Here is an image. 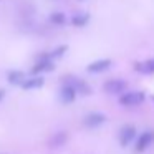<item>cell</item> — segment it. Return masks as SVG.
<instances>
[{
	"mask_svg": "<svg viewBox=\"0 0 154 154\" xmlns=\"http://www.w3.org/2000/svg\"><path fill=\"white\" fill-rule=\"evenodd\" d=\"M55 70V60L50 58V53H42L37 57V61L32 66V75H43Z\"/></svg>",
	"mask_w": 154,
	"mask_h": 154,
	"instance_id": "1",
	"label": "cell"
},
{
	"mask_svg": "<svg viewBox=\"0 0 154 154\" xmlns=\"http://www.w3.org/2000/svg\"><path fill=\"white\" fill-rule=\"evenodd\" d=\"M144 100H146L144 91H124L123 94H119V104L128 108L139 106Z\"/></svg>",
	"mask_w": 154,
	"mask_h": 154,
	"instance_id": "2",
	"label": "cell"
},
{
	"mask_svg": "<svg viewBox=\"0 0 154 154\" xmlns=\"http://www.w3.org/2000/svg\"><path fill=\"white\" fill-rule=\"evenodd\" d=\"M103 90L108 94H123L128 90V83L121 78H111L103 85Z\"/></svg>",
	"mask_w": 154,
	"mask_h": 154,
	"instance_id": "3",
	"label": "cell"
},
{
	"mask_svg": "<svg viewBox=\"0 0 154 154\" xmlns=\"http://www.w3.org/2000/svg\"><path fill=\"white\" fill-rule=\"evenodd\" d=\"M63 81H65V83H70L71 86H73L75 90H76V93H78V94L88 96V94L93 93V90H91L90 85H88L85 80L78 78V76H65V78H63Z\"/></svg>",
	"mask_w": 154,
	"mask_h": 154,
	"instance_id": "4",
	"label": "cell"
},
{
	"mask_svg": "<svg viewBox=\"0 0 154 154\" xmlns=\"http://www.w3.org/2000/svg\"><path fill=\"white\" fill-rule=\"evenodd\" d=\"M136 128L133 126V124H124V126H121L119 129V136H118V139H119V144L123 147L129 146L131 143H133L134 139H136Z\"/></svg>",
	"mask_w": 154,
	"mask_h": 154,
	"instance_id": "5",
	"label": "cell"
},
{
	"mask_svg": "<svg viewBox=\"0 0 154 154\" xmlns=\"http://www.w3.org/2000/svg\"><path fill=\"white\" fill-rule=\"evenodd\" d=\"M152 141H154V131H144V133H141L139 137L136 139L134 151H136V152H144V151L152 144Z\"/></svg>",
	"mask_w": 154,
	"mask_h": 154,
	"instance_id": "6",
	"label": "cell"
},
{
	"mask_svg": "<svg viewBox=\"0 0 154 154\" xmlns=\"http://www.w3.org/2000/svg\"><path fill=\"white\" fill-rule=\"evenodd\" d=\"M76 96H78L76 90H75L70 83H65V81H63L61 90H60V101H61V103H63V104H70V103H73V101L76 100Z\"/></svg>",
	"mask_w": 154,
	"mask_h": 154,
	"instance_id": "7",
	"label": "cell"
},
{
	"mask_svg": "<svg viewBox=\"0 0 154 154\" xmlns=\"http://www.w3.org/2000/svg\"><path fill=\"white\" fill-rule=\"evenodd\" d=\"M106 123V116H104L103 113H90L85 116L83 119V124L86 128H90V129H94V128H100L101 124Z\"/></svg>",
	"mask_w": 154,
	"mask_h": 154,
	"instance_id": "8",
	"label": "cell"
},
{
	"mask_svg": "<svg viewBox=\"0 0 154 154\" xmlns=\"http://www.w3.org/2000/svg\"><path fill=\"white\" fill-rule=\"evenodd\" d=\"M111 65H113V61H111L109 58H101V60L91 61L86 66V71L88 73H103V71L109 70Z\"/></svg>",
	"mask_w": 154,
	"mask_h": 154,
	"instance_id": "9",
	"label": "cell"
},
{
	"mask_svg": "<svg viewBox=\"0 0 154 154\" xmlns=\"http://www.w3.org/2000/svg\"><path fill=\"white\" fill-rule=\"evenodd\" d=\"M45 85V78L42 76V75H33L32 78H27V80L22 83L20 88H23V90H38V88H42Z\"/></svg>",
	"mask_w": 154,
	"mask_h": 154,
	"instance_id": "10",
	"label": "cell"
},
{
	"mask_svg": "<svg viewBox=\"0 0 154 154\" xmlns=\"http://www.w3.org/2000/svg\"><path fill=\"white\" fill-rule=\"evenodd\" d=\"M27 80V75L22 70H10L7 75V81L12 86H22V83Z\"/></svg>",
	"mask_w": 154,
	"mask_h": 154,
	"instance_id": "11",
	"label": "cell"
},
{
	"mask_svg": "<svg viewBox=\"0 0 154 154\" xmlns=\"http://www.w3.org/2000/svg\"><path fill=\"white\" fill-rule=\"evenodd\" d=\"M88 22H90V14H86V12H78V14H75L71 17V25L76 28L86 27Z\"/></svg>",
	"mask_w": 154,
	"mask_h": 154,
	"instance_id": "12",
	"label": "cell"
},
{
	"mask_svg": "<svg viewBox=\"0 0 154 154\" xmlns=\"http://www.w3.org/2000/svg\"><path fill=\"white\" fill-rule=\"evenodd\" d=\"M134 70H136L137 73H144V75L154 73V60H147V61H141V63H134Z\"/></svg>",
	"mask_w": 154,
	"mask_h": 154,
	"instance_id": "13",
	"label": "cell"
},
{
	"mask_svg": "<svg viewBox=\"0 0 154 154\" xmlns=\"http://www.w3.org/2000/svg\"><path fill=\"white\" fill-rule=\"evenodd\" d=\"M66 141H68V134L65 133V131H58V133H55L53 136H51L50 147H61Z\"/></svg>",
	"mask_w": 154,
	"mask_h": 154,
	"instance_id": "14",
	"label": "cell"
},
{
	"mask_svg": "<svg viewBox=\"0 0 154 154\" xmlns=\"http://www.w3.org/2000/svg\"><path fill=\"white\" fill-rule=\"evenodd\" d=\"M50 22L53 25L61 27V25L66 23V15H65L63 12H51V14H50Z\"/></svg>",
	"mask_w": 154,
	"mask_h": 154,
	"instance_id": "15",
	"label": "cell"
},
{
	"mask_svg": "<svg viewBox=\"0 0 154 154\" xmlns=\"http://www.w3.org/2000/svg\"><path fill=\"white\" fill-rule=\"evenodd\" d=\"M68 51V45H60V47H57L53 51H50V58L51 60H57V58H61L65 53Z\"/></svg>",
	"mask_w": 154,
	"mask_h": 154,
	"instance_id": "16",
	"label": "cell"
},
{
	"mask_svg": "<svg viewBox=\"0 0 154 154\" xmlns=\"http://www.w3.org/2000/svg\"><path fill=\"white\" fill-rule=\"evenodd\" d=\"M4 98H5V90L4 88H0V103L4 101Z\"/></svg>",
	"mask_w": 154,
	"mask_h": 154,
	"instance_id": "17",
	"label": "cell"
},
{
	"mask_svg": "<svg viewBox=\"0 0 154 154\" xmlns=\"http://www.w3.org/2000/svg\"><path fill=\"white\" fill-rule=\"evenodd\" d=\"M151 100H152V101H154V94H152V96H151Z\"/></svg>",
	"mask_w": 154,
	"mask_h": 154,
	"instance_id": "18",
	"label": "cell"
},
{
	"mask_svg": "<svg viewBox=\"0 0 154 154\" xmlns=\"http://www.w3.org/2000/svg\"><path fill=\"white\" fill-rule=\"evenodd\" d=\"M80 2H86V0H80Z\"/></svg>",
	"mask_w": 154,
	"mask_h": 154,
	"instance_id": "19",
	"label": "cell"
}]
</instances>
